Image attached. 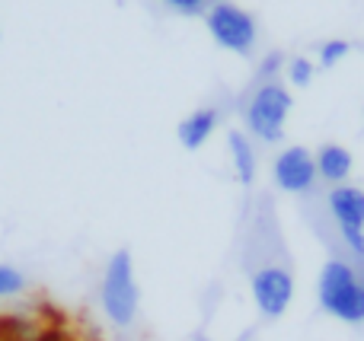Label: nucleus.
Masks as SVG:
<instances>
[{
  "mask_svg": "<svg viewBox=\"0 0 364 341\" xmlns=\"http://www.w3.org/2000/svg\"><path fill=\"white\" fill-rule=\"evenodd\" d=\"M352 55V42L348 38H326V42L320 45V51H316V67H336L339 61H346V57Z\"/></svg>",
  "mask_w": 364,
  "mask_h": 341,
  "instance_id": "obj_11",
  "label": "nucleus"
},
{
  "mask_svg": "<svg viewBox=\"0 0 364 341\" xmlns=\"http://www.w3.org/2000/svg\"><path fill=\"white\" fill-rule=\"evenodd\" d=\"M170 10L182 13V16H205V10L211 4H218V0H164Z\"/></svg>",
  "mask_w": 364,
  "mask_h": 341,
  "instance_id": "obj_15",
  "label": "nucleus"
},
{
  "mask_svg": "<svg viewBox=\"0 0 364 341\" xmlns=\"http://www.w3.org/2000/svg\"><path fill=\"white\" fill-rule=\"evenodd\" d=\"M326 211L339 230L346 249L364 262V189L358 185H333L326 191Z\"/></svg>",
  "mask_w": 364,
  "mask_h": 341,
  "instance_id": "obj_6",
  "label": "nucleus"
},
{
  "mask_svg": "<svg viewBox=\"0 0 364 341\" xmlns=\"http://www.w3.org/2000/svg\"><path fill=\"white\" fill-rule=\"evenodd\" d=\"M205 26L208 35L214 38V45H220L224 51H233L240 57H250L256 51L259 42V26L252 19L250 10H243L233 0H218L205 10Z\"/></svg>",
  "mask_w": 364,
  "mask_h": 341,
  "instance_id": "obj_4",
  "label": "nucleus"
},
{
  "mask_svg": "<svg viewBox=\"0 0 364 341\" xmlns=\"http://www.w3.org/2000/svg\"><path fill=\"white\" fill-rule=\"evenodd\" d=\"M316 300L326 316L346 325H364V278L346 259H326L316 278Z\"/></svg>",
  "mask_w": 364,
  "mask_h": 341,
  "instance_id": "obj_1",
  "label": "nucleus"
},
{
  "mask_svg": "<svg viewBox=\"0 0 364 341\" xmlns=\"http://www.w3.org/2000/svg\"><path fill=\"white\" fill-rule=\"evenodd\" d=\"M291 89L282 80H262L243 102V131L259 144H278L284 138V121L291 115Z\"/></svg>",
  "mask_w": 364,
  "mask_h": 341,
  "instance_id": "obj_2",
  "label": "nucleus"
},
{
  "mask_svg": "<svg viewBox=\"0 0 364 341\" xmlns=\"http://www.w3.org/2000/svg\"><path fill=\"white\" fill-rule=\"evenodd\" d=\"M220 125V108L214 106H201L195 112H188L186 118L179 121L176 128V138L186 150H201L208 144V138L214 134V128Z\"/></svg>",
  "mask_w": 364,
  "mask_h": 341,
  "instance_id": "obj_8",
  "label": "nucleus"
},
{
  "mask_svg": "<svg viewBox=\"0 0 364 341\" xmlns=\"http://www.w3.org/2000/svg\"><path fill=\"white\" fill-rule=\"evenodd\" d=\"M250 294L265 319H282L294 303V274L282 262H262L250 274Z\"/></svg>",
  "mask_w": 364,
  "mask_h": 341,
  "instance_id": "obj_5",
  "label": "nucleus"
},
{
  "mask_svg": "<svg viewBox=\"0 0 364 341\" xmlns=\"http://www.w3.org/2000/svg\"><path fill=\"white\" fill-rule=\"evenodd\" d=\"M26 291V274L13 265H0V300L4 297H16Z\"/></svg>",
  "mask_w": 364,
  "mask_h": 341,
  "instance_id": "obj_13",
  "label": "nucleus"
},
{
  "mask_svg": "<svg viewBox=\"0 0 364 341\" xmlns=\"http://www.w3.org/2000/svg\"><path fill=\"white\" fill-rule=\"evenodd\" d=\"M284 77H288L291 86L304 89V86H310V83H314V77H316V64L310 61V57L297 55V57H291V61L284 64Z\"/></svg>",
  "mask_w": 364,
  "mask_h": 341,
  "instance_id": "obj_12",
  "label": "nucleus"
},
{
  "mask_svg": "<svg viewBox=\"0 0 364 341\" xmlns=\"http://www.w3.org/2000/svg\"><path fill=\"white\" fill-rule=\"evenodd\" d=\"M227 147H230V163H233V176L243 189H250L256 182V169H259V157H256V140L243 131V128H230L227 131Z\"/></svg>",
  "mask_w": 364,
  "mask_h": 341,
  "instance_id": "obj_9",
  "label": "nucleus"
},
{
  "mask_svg": "<svg viewBox=\"0 0 364 341\" xmlns=\"http://www.w3.org/2000/svg\"><path fill=\"white\" fill-rule=\"evenodd\" d=\"M282 70H284V55L282 51H269V55L262 57V61H259V83L262 80H278V77H282Z\"/></svg>",
  "mask_w": 364,
  "mask_h": 341,
  "instance_id": "obj_14",
  "label": "nucleus"
},
{
  "mask_svg": "<svg viewBox=\"0 0 364 341\" xmlns=\"http://www.w3.org/2000/svg\"><path fill=\"white\" fill-rule=\"evenodd\" d=\"M316 160V176H320L323 185H342L355 169V160H352V150L342 144H323L320 150L314 153Z\"/></svg>",
  "mask_w": 364,
  "mask_h": 341,
  "instance_id": "obj_10",
  "label": "nucleus"
},
{
  "mask_svg": "<svg viewBox=\"0 0 364 341\" xmlns=\"http://www.w3.org/2000/svg\"><path fill=\"white\" fill-rule=\"evenodd\" d=\"M272 182L284 195H310L320 185L314 153L301 144H291L284 150H278V157L272 160Z\"/></svg>",
  "mask_w": 364,
  "mask_h": 341,
  "instance_id": "obj_7",
  "label": "nucleus"
},
{
  "mask_svg": "<svg viewBox=\"0 0 364 341\" xmlns=\"http://www.w3.org/2000/svg\"><path fill=\"white\" fill-rule=\"evenodd\" d=\"M100 303L102 313L112 325L128 329L138 316V281H134V262L128 249H119L112 259L106 262V272H102V284H100Z\"/></svg>",
  "mask_w": 364,
  "mask_h": 341,
  "instance_id": "obj_3",
  "label": "nucleus"
}]
</instances>
